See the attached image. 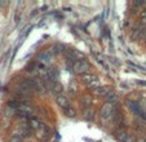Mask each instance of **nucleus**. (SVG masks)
Instances as JSON below:
<instances>
[{
	"mask_svg": "<svg viewBox=\"0 0 146 142\" xmlns=\"http://www.w3.org/2000/svg\"><path fill=\"white\" fill-rule=\"evenodd\" d=\"M141 26H146V11L141 14Z\"/></svg>",
	"mask_w": 146,
	"mask_h": 142,
	"instance_id": "nucleus-19",
	"label": "nucleus"
},
{
	"mask_svg": "<svg viewBox=\"0 0 146 142\" xmlns=\"http://www.w3.org/2000/svg\"><path fill=\"white\" fill-rule=\"evenodd\" d=\"M19 101H17V100H9L8 101V107H11V109H18L19 107Z\"/></svg>",
	"mask_w": 146,
	"mask_h": 142,
	"instance_id": "nucleus-17",
	"label": "nucleus"
},
{
	"mask_svg": "<svg viewBox=\"0 0 146 142\" xmlns=\"http://www.w3.org/2000/svg\"><path fill=\"white\" fill-rule=\"evenodd\" d=\"M94 57L97 58V61H98V62L101 63V65H105V60H104V58H102L100 54H97V53H94Z\"/></svg>",
	"mask_w": 146,
	"mask_h": 142,
	"instance_id": "nucleus-20",
	"label": "nucleus"
},
{
	"mask_svg": "<svg viewBox=\"0 0 146 142\" xmlns=\"http://www.w3.org/2000/svg\"><path fill=\"white\" fill-rule=\"evenodd\" d=\"M7 142H23V139H22V138H19V137H14V136H12Z\"/></svg>",
	"mask_w": 146,
	"mask_h": 142,
	"instance_id": "nucleus-18",
	"label": "nucleus"
},
{
	"mask_svg": "<svg viewBox=\"0 0 146 142\" xmlns=\"http://www.w3.org/2000/svg\"><path fill=\"white\" fill-rule=\"evenodd\" d=\"M56 104L58 105V106H61L62 109H66V107L70 106V102L69 100H67V97L65 96V94H60V96H56Z\"/></svg>",
	"mask_w": 146,
	"mask_h": 142,
	"instance_id": "nucleus-8",
	"label": "nucleus"
},
{
	"mask_svg": "<svg viewBox=\"0 0 146 142\" xmlns=\"http://www.w3.org/2000/svg\"><path fill=\"white\" fill-rule=\"evenodd\" d=\"M127 106L129 107L131 110H132L133 114L137 115L138 117H141L142 120L146 121V111L140 106V105L137 104V102H135V101H127Z\"/></svg>",
	"mask_w": 146,
	"mask_h": 142,
	"instance_id": "nucleus-2",
	"label": "nucleus"
},
{
	"mask_svg": "<svg viewBox=\"0 0 146 142\" xmlns=\"http://www.w3.org/2000/svg\"><path fill=\"white\" fill-rule=\"evenodd\" d=\"M115 136H116V138H118L119 141H121V142H133V138L127 133V132L118 131L115 133Z\"/></svg>",
	"mask_w": 146,
	"mask_h": 142,
	"instance_id": "nucleus-9",
	"label": "nucleus"
},
{
	"mask_svg": "<svg viewBox=\"0 0 146 142\" xmlns=\"http://www.w3.org/2000/svg\"><path fill=\"white\" fill-rule=\"evenodd\" d=\"M111 114H114V105L110 102H105L100 109V115L102 119H109Z\"/></svg>",
	"mask_w": 146,
	"mask_h": 142,
	"instance_id": "nucleus-4",
	"label": "nucleus"
},
{
	"mask_svg": "<svg viewBox=\"0 0 146 142\" xmlns=\"http://www.w3.org/2000/svg\"><path fill=\"white\" fill-rule=\"evenodd\" d=\"M80 104H82V106H84V109L92 107V98H91V96H88V94L82 96V98H80Z\"/></svg>",
	"mask_w": 146,
	"mask_h": 142,
	"instance_id": "nucleus-11",
	"label": "nucleus"
},
{
	"mask_svg": "<svg viewBox=\"0 0 146 142\" xmlns=\"http://www.w3.org/2000/svg\"><path fill=\"white\" fill-rule=\"evenodd\" d=\"M89 68V63L87 62L86 60H79V61H75L74 65H72V71H74V74L76 75H84V74H88Z\"/></svg>",
	"mask_w": 146,
	"mask_h": 142,
	"instance_id": "nucleus-1",
	"label": "nucleus"
},
{
	"mask_svg": "<svg viewBox=\"0 0 146 142\" xmlns=\"http://www.w3.org/2000/svg\"><path fill=\"white\" fill-rule=\"evenodd\" d=\"M80 82H82L83 84H86L87 87H89V88H93L94 84L98 87V83H100L98 78H97L94 74H91V72L82 75V76H80Z\"/></svg>",
	"mask_w": 146,
	"mask_h": 142,
	"instance_id": "nucleus-3",
	"label": "nucleus"
},
{
	"mask_svg": "<svg viewBox=\"0 0 146 142\" xmlns=\"http://www.w3.org/2000/svg\"><path fill=\"white\" fill-rule=\"evenodd\" d=\"M138 84H141V85H146V82H145V80H138Z\"/></svg>",
	"mask_w": 146,
	"mask_h": 142,
	"instance_id": "nucleus-21",
	"label": "nucleus"
},
{
	"mask_svg": "<svg viewBox=\"0 0 146 142\" xmlns=\"http://www.w3.org/2000/svg\"><path fill=\"white\" fill-rule=\"evenodd\" d=\"M64 114L66 115L67 117H75V115H76V111H75L72 107H66V109H64Z\"/></svg>",
	"mask_w": 146,
	"mask_h": 142,
	"instance_id": "nucleus-15",
	"label": "nucleus"
},
{
	"mask_svg": "<svg viewBox=\"0 0 146 142\" xmlns=\"http://www.w3.org/2000/svg\"><path fill=\"white\" fill-rule=\"evenodd\" d=\"M13 136L14 137H19V138H25V137H29L30 136V129H29V127H26V125H17V128L13 131Z\"/></svg>",
	"mask_w": 146,
	"mask_h": 142,
	"instance_id": "nucleus-5",
	"label": "nucleus"
},
{
	"mask_svg": "<svg viewBox=\"0 0 146 142\" xmlns=\"http://www.w3.org/2000/svg\"><path fill=\"white\" fill-rule=\"evenodd\" d=\"M38 60L43 61L44 63H50V61H52V56H50L48 52H40L38 54Z\"/></svg>",
	"mask_w": 146,
	"mask_h": 142,
	"instance_id": "nucleus-12",
	"label": "nucleus"
},
{
	"mask_svg": "<svg viewBox=\"0 0 146 142\" xmlns=\"http://www.w3.org/2000/svg\"><path fill=\"white\" fill-rule=\"evenodd\" d=\"M109 90H110L109 88H106V87H101V85H98V87L92 88V94H93V96H96V97H101V96L105 97L106 94H108Z\"/></svg>",
	"mask_w": 146,
	"mask_h": 142,
	"instance_id": "nucleus-7",
	"label": "nucleus"
},
{
	"mask_svg": "<svg viewBox=\"0 0 146 142\" xmlns=\"http://www.w3.org/2000/svg\"><path fill=\"white\" fill-rule=\"evenodd\" d=\"M64 49H65V46L62 44H56L53 46V54H60V53L64 52Z\"/></svg>",
	"mask_w": 146,
	"mask_h": 142,
	"instance_id": "nucleus-16",
	"label": "nucleus"
},
{
	"mask_svg": "<svg viewBox=\"0 0 146 142\" xmlns=\"http://www.w3.org/2000/svg\"><path fill=\"white\" fill-rule=\"evenodd\" d=\"M116 100H118L116 93L114 92V90H109L108 94H106V102H110V104H113V102H115Z\"/></svg>",
	"mask_w": 146,
	"mask_h": 142,
	"instance_id": "nucleus-14",
	"label": "nucleus"
},
{
	"mask_svg": "<svg viewBox=\"0 0 146 142\" xmlns=\"http://www.w3.org/2000/svg\"><path fill=\"white\" fill-rule=\"evenodd\" d=\"M40 127H41V123L36 117H31L29 120V128H33L34 131H38V129H40Z\"/></svg>",
	"mask_w": 146,
	"mask_h": 142,
	"instance_id": "nucleus-13",
	"label": "nucleus"
},
{
	"mask_svg": "<svg viewBox=\"0 0 146 142\" xmlns=\"http://www.w3.org/2000/svg\"><path fill=\"white\" fill-rule=\"evenodd\" d=\"M94 110L92 107H88V109H84L83 110V117L86 119L87 121H93L94 120Z\"/></svg>",
	"mask_w": 146,
	"mask_h": 142,
	"instance_id": "nucleus-10",
	"label": "nucleus"
},
{
	"mask_svg": "<svg viewBox=\"0 0 146 142\" xmlns=\"http://www.w3.org/2000/svg\"><path fill=\"white\" fill-rule=\"evenodd\" d=\"M17 90H18L22 96H27L29 97V96H31V94H33V89H31L30 85L26 83V80L17 84Z\"/></svg>",
	"mask_w": 146,
	"mask_h": 142,
	"instance_id": "nucleus-6",
	"label": "nucleus"
}]
</instances>
